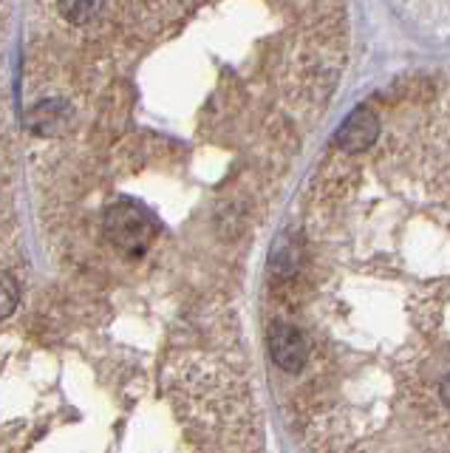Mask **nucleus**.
<instances>
[{
    "instance_id": "f257e3e1",
    "label": "nucleus",
    "mask_w": 450,
    "mask_h": 453,
    "mask_svg": "<svg viewBox=\"0 0 450 453\" xmlns=\"http://www.w3.org/2000/svg\"><path fill=\"white\" fill-rule=\"evenodd\" d=\"M105 235L111 238V244L119 247L122 252L139 255L150 244L153 226L142 207H136L131 202H119L114 207H108L105 212Z\"/></svg>"
},
{
    "instance_id": "f03ea898",
    "label": "nucleus",
    "mask_w": 450,
    "mask_h": 453,
    "mask_svg": "<svg viewBox=\"0 0 450 453\" xmlns=\"http://www.w3.org/2000/svg\"><path fill=\"white\" fill-rule=\"evenodd\" d=\"M266 346H270L272 363L286 374H301L309 360L306 337L289 323H272L270 334H266Z\"/></svg>"
},
{
    "instance_id": "7ed1b4c3",
    "label": "nucleus",
    "mask_w": 450,
    "mask_h": 453,
    "mask_svg": "<svg viewBox=\"0 0 450 453\" xmlns=\"http://www.w3.org/2000/svg\"><path fill=\"white\" fill-rule=\"evenodd\" d=\"M379 127H383L379 113L374 108H369V105H362V108L348 113V119L340 125V131L334 134V145H337V150H343L346 156L365 153L377 142Z\"/></svg>"
},
{
    "instance_id": "20e7f679",
    "label": "nucleus",
    "mask_w": 450,
    "mask_h": 453,
    "mask_svg": "<svg viewBox=\"0 0 450 453\" xmlns=\"http://www.w3.org/2000/svg\"><path fill=\"white\" fill-rule=\"evenodd\" d=\"M72 122V111L63 99H43L29 111V127L40 136H57Z\"/></svg>"
},
{
    "instance_id": "39448f33",
    "label": "nucleus",
    "mask_w": 450,
    "mask_h": 453,
    "mask_svg": "<svg viewBox=\"0 0 450 453\" xmlns=\"http://www.w3.org/2000/svg\"><path fill=\"white\" fill-rule=\"evenodd\" d=\"M103 12V0H60V14L74 26L91 23Z\"/></svg>"
},
{
    "instance_id": "423d86ee",
    "label": "nucleus",
    "mask_w": 450,
    "mask_h": 453,
    "mask_svg": "<svg viewBox=\"0 0 450 453\" xmlns=\"http://www.w3.org/2000/svg\"><path fill=\"white\" fill-rule=\"evenodd\" d=\"M20 303V287L15 275L0 273V318H9Z\"/></svg>"
},
{
    "instance_id": "0eeeda50",
    "label": "nucleus",
    "mask_w": 450,
    "mask_h": 453,
    "mask_svg": "<svg viewBox=\"0 0 450 453\" xmlns=\"http://www.w3.org/2000/svg\"><path fill=\"white\" fill-rule=\"evenodd\" d=\"M436 391H439V400L447 405V411H450V374H445L442 380H439V386H436Z\"/></svg>"
}]
</instances>
